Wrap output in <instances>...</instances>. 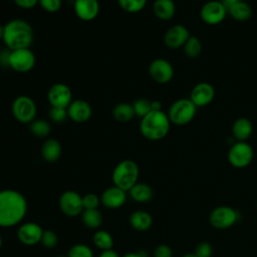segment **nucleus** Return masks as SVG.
Returning a JSON list of instances; mask_svg holds the SVG:
<instances>
[{"mask_svg": "<svg viewBox=\"0 0 257 257\" xmlns=\"http://www.w3.org/2000/svg\"><path fill=\"white\" fill-rule=\"evenodd\" d=\"M227 12L233 19H235L236 21H240V22L247 21L252 16L251 6L242 0H240L239 2H237L234 5H232L231 7H229L227 9Z\"/></svg>", "mask_w": 257, "mask_h": 257, "instance_id": "obj_24", "label": "nucleus"}, {"mask_svg": "<svg viewBox=\"0 0 257 257\" xmlns=\"http://www.w3.org/2000/svg\"><path fill=\"white\" fill-rule=\"evenodd\" d=\"M152 110H162V103L159 100H153L151 101Z\"/></svg>", "mask_w": 257, "mask_h": 257, "instance_id": "obj_42", "label": "nucleus"}, {"mask_svg": "<svg viewBox=\"0 0 257 257\" xmlns=\"http://www.w3.org/2000/svg\"><path fill=\"white\" fill-rule=\"evenodd\" d=\"M228 14L226 7L221 1L211 0L206 2L200 11V16L202 20L209 25H217L221 23L226 15Z\"/></svg>", "mask_w": 257, "mask_h": 257, "instance_id": "obj_10", "label": "nucleus"}, {"mask_svg": "<svg viewBox=\"0 0 257 257\" xmlns=\"http://www.w3.org/2000/svg\"><path fill=\"white\" fill-rule=\"evenodd\" d=\"M47 99L51 106L67 108L72 101V93L68 85L59 82L49 88Z\"/></svg>", "mask_w": 257, "mask_h": 257, "instance_id": "obj_13", "label": "nucleus"}, {"mask_svg": "<svg viewBox=\"0 0 257 257\" xmlns=\"http://www.w3.org/2000/svg\"><path fill=\"white\" fill-rule=\"evenodd\" d=\"M38 4L47 12L55 13L61 8V0H38Z\"/></svg>", "mask_w": 257, "mask_h": 257, "instance_id": "obj_37", "label": "nucleus"}, {"mask_svg": "<svg viewBox=\"0 0 257 257\" xmlns=\"http://www.w3.org/2000/svg\"><path fill=\"white\" fill-rule=\"evenodd\" d=\"M190 36L191 34L186 26L182 24H175L166 31L164 42L167 47L176 49L183 47Z\"/></svg>", "mask_w": 257, "mask_h": 257, "instance_id": "obj_15", "label": "nucleus"}, {"mask_svg": "<svg viewBox=\"0 0 257 257\" xmlns=\"http://www.w3.org/2000/svg\"><path fill=\"white\" fill-rule=\"evenodd\" d=\"M67 257H93V252L87 245L75 244L69 249Z\"/></svg>", "mask_w": 257, "mask_h": 257, "instance_id": "obj_33", "label": "nucleus"}, {"mask_svg": "<svg viewBox=\"0 0 257 257\" xmlns=\"http://www.w3.org/2000/svg\"><path fill=\"white\" fill-rule=\"evenodd\" d=\"M112 115L114 119L120 122H126L134 118L135 111L133 104L127 102H120L117 103L112 109Z\"/></svg>", "mask_w": 257, "mask_h": 257, "instance_id": "obj_26", "label": "nucleus"}, {"mask_svg": "<svg viewBox=\"0 0 257 257\" xmlns=\"http://www.w3.org/2000/svg\"><path fill=\"white\" fill-rule=\"evenodd\" d=\"M171 121L163 110H152L141 118L140 130L142 135L150 141L164 139L170 131Z\"/></svg>", "mask_w": 257, "mask_h": 257, "instance_id": "obj_3", "label": "nucleus"}, {"mask_svg": "<svg viewBox=\"0 0 257 257\" xmlns=\"http://www.w3.org/2000/svg\"><path fill=\"white\" fill-rule=\"evenodd\" d=\"M254 157L252 147L246 142H237L231 146L228 152V161L230 165L237 169L248 167Z\"/></svg>", "mask_w": 257, "mask_h": 257, "instance_id": "obj_8", "label": "nucleus"}, {"mask_svg": "<svg viewBox=\"0 0 257 257\" xmlns=\"http://www.w3.org/2000/svg\"><path fill=\"white\" fill-rule=\"evenodd\" d=\"M256 209H257V204H256Z\"/></svg>", "mask_w": 257, "mask_h": 257, "instance_id": "obj_49", "label": "nucleus"}, {"mask_svg": "<svg viewBox=\"0 0 257 257\" xmlns=\"http://www.w3.org/2000/svg\"><path fill=\"white\" fill-rule=\"evenodd\" d=\"M29 130L34 136L44 138L50 134L51 125L45 119H34L29 123Z\"/></svg>", "mask_w": 257, "mask_h": 257, "instance_id": "obj_30", "label": "nucleus"}, {"mask_svg": "<svg viewBox=\"0 0 257 257\" xmlns=\"http://www.w3.org/2000/svg\"><path fill=\"white\" fill-rule=\"evenodd\" d=\"M239 219L238 212L229 206H218L209 215V222L212 227L220 230L231 228Z\"/></svg>", "mask_w": 257, "mask_h": 257, "instance_id": "obj_7", "label": "nucleus"}, {"mask_svg": "<svg viewBox=\"0 0 257 257\" xmlns=\"http://www.w3.org/2000/svg\"><path fill=\"white\" fill-rule=\"evenodd\" d=\"M215 97V88L209 82H199L191 90L190 99L198 106L208 105Z\"/></svg>", "mask_w": 257, "mask_h": 257, "instance_id": "obj_16", "label": "nucleus"}, {"mask_svg": "<svg viewBox=\"0 0 257 257\" xmlns=\"http://www.w3.org/2000/svg\"><path fill=\"white\" fill-rule=\"evenodd\" d=\"M73 8L76 16L83 21H91L99 13L98 0H75Z\"/></svg>", "mask_w": 257, "mask_h": 257, "instance_id": "obj_18", "label": "nucleus"}, {"mask_svg": "<svg viewBox=\"0 0 257 257\" xmlns=\"http://www.w3.org/2000/svg\"><path fill=\"white\" fill-rule=\"evenodd\" d=\"M2 243H3V241H2V237L0 236V248H1V246H2Z\"/></svg>", "mask_w": 257, "mask_h": 257, "instance_id": "obj_47", "label": "nucleus"}, {"mask_svg": "<svg viewBox=\"0 0 257 257\" xmlns=\"http://www.w3.org/2000/svg\"><path fill=\"white\" fill-rule=\"evenodd\" d=\"M43 234V229L34 222L23 223L19 226L17 230L18 240L27 246H33L41 241V237Z\"/></svg>", "mask_w": 257, "mask_h": 257, "instance_id": "obj_14", "label": "nucleus"}, {"mask_svg": "<svg viewBox=\"0 0 257 257\" xmlns=\"http://www.w3.org/2000/svg\"><path fill=\"white\" fill-rule=\"evenodd\" d=\"M194 253L197 257H211L213 254V247L209 242L203 241L196 246Z\"/></svg>", "mask_w": 257, "mask_h": 257, "instance_id": "obj_36", "label": "nucleus"}, {"mask_svg": "<svg viewBox=\"0 0 257 257\" xmlns=\"http://www.w3.org/2000/svg\"><path fill=\"white\" fill-rule=\"evenodd\" d=\"M253 133L252 122L246 117L237 118L232 125V135L238 142H246Z\"/></svg>", "mask_w": 257, "mask_h": 257, "instance_id": "obj_20", "label": "nucleus"}, {"mask_svg": "<svg viewBox=\"0 0 257 257\" xmlns=\"http://www.w3.org/2000/svg\"><path fill=\"white\" fill-rule=\"evenodd\" d=\"M83 224L90 229H97L102 224V215L97 209H85L81 213Z\"/></svg>", "mask_w": 257, "mask_h": 257, "instance_id": "obj_27", "label": "nucleus"}, {"mask_svg": "<svg viewBox=\"0 0 257 257\" xmlns=\"http://www.w3.org/2000/svg\"><path fill=\"white\" fill-rule=\"evenodd\" d=\"M33 39L32 26L24 19H13L4 25L3 41L10 50L29 48Z\"/></svg>", "mask_w": 257, "mask_h": 257, "instance_id": "obj_2", "label": "nucleus"}, {"mask_svg": "<svg viewBox=\"0 0 257 257\" xmlns=\"http://www.w3.org/2000/svg\"><path fill=\"white\" fill-rule=\"evenodd\" d=\"M36 62L34 53L30 48H21L11 50L9 55V67L17 72L30 71Z\"/></svg>", "mask_w": 257, "mask_h": 257, "instance_id": "obj_9", "label": "nucleus"}, {"mask_svg": "<svg viewBox=\"0 0 257 257\" xmlns=\"http://www.w3.org/2000/svg\"><path fill=\"white\" fill-rule=\"evenodd\" d=\"M139 175L140 169L137 163L133 160H123L113 169L112 182L114 186L126 192L138 183Z\"/></svg>", "mask_w": 257, "mask_h": 257, "instance_id": "obj_4", "label": "nucleus"}, {"mask_svg": "<svg viewBox=\"0 0 257 257\" xmlns=\"http://www.w3.org/2000/svg\"><path fill=\"white\" fill-rule=\"evenodd\" d=\"M14 3L22 9H31L38 4V0H14Z\"/></svg>", "mask_w": 257, "mask_h": 257, "instance_id": "obj_40", "label": "nucleus"}, {"mask_svg": "<svg viewBox=\"0 0 257 257\" xmlns=\"http://www.w3.org/2000/svg\"><path fill=\"white\" fill-rule=\"evenodd\" d=\"M103 206L109 209H117L121 207L126 201V193L122 189L113 186L107 188L101 195L100 198Z\"/></svg>", "mask_w": 257, "mask_h": 257, "instance_id": "obj_19", "label": "nucleus"}, {"mask_svg": "<svg viewBox=\"0 0 257 257\" xmlns=\"http://www.w3.org/2000/svg\"><path fill=\"white\" fill-rule=\"evenodd\" d=\"M240 0H222L221 2L223 3V5L226 7V9H228L229 7H231L232 5H234L235 3L239 2Z\"/></svg>", "mask_w": 257, "mask_h": 257, "instance_id": "obj_43", "label": "nucleus"}, {"mask_svg": "<svg viewBox=\"0 0 257 257\" xmlns=\"http://www.w3.org/2000/svg\"><path fill=\"white\" fill-rule=\"evenodd\" d=\"M135 115L143 118L145 115H147L149 112L152 111L151 106V100L146 98H138L133 103Z\"/></svg>", "mask_w": 257, "mask_h": 257, "instance_id": "obj_32", "label": "nucleus"}, {"mask_svg": "<svg viewBox=\"0 0 257 257\" xmlns=\"http://www.w3.org/2000/svg\"><path fill=\"white\" fill-rule=\"evenodd\" d=\"M130 224L137 231H147L153 225V218L146 211H135L130 216Z\"/></svg>", "mask_w": 257, "mask_h": 257, "instance_id": "obj_23", "label": "nucleus"}, {"mask_svg": "<svg viewBox=\"0 0 257 257\" xmlns=\"http://www.w3.org/2000/svg\"><path fill=\"white\" fill-rule=\"evenodd\" d=\"M128 192L132 199L138 203H147L151 201L154 195L153 189L146 183H137Z\"/></svg>", "mask_w": 257, "mask_h": 257, "instance_id": "obj_25", "label": "nucleus"}, {"mask_svg": "<svg viewBox=\"0 0 257 257\" xmlns=\"http://www.w3.org/2000/svg\"><path fill=\"white\" fill-rule=\"evenodd\" d=\"M122 257H145V255L143 254V252H130Z\"/></svg>", "mask_w": 257, "mask_h": 257, "instance_id": "obj_44", "label": "nucleus"}, {"mask_svg": "<svg viewBox=\"0 0 257 257\" xmlns=\"http://www.w3.org/2000/svg\"><path fill=\"white\" fill-rule=\"evenodd\" d=\"M98 257H119V255L113 251L112 249H109V250H104L102 251Z\"/></svg>", "mask_w": 257, "mask_h": 257, "instance_id": "obj_41", "label": "nucleus"}, {"mask_svg": "<svg viewBox=\"0 0 257 257\" xmlns=\"http://www.w3.org/2000/svg\"><path fill=\"white\" fill-rule=\"evenodd\" d=\"M92 240H93V243L94 245L104 251V250H109L112 248L113 246V239H112V236L110 235L109 232L105 231V230H98L96 231L94 234H93V237H92Z\"/></svg>", "mask_w": 257, "mask_h": 257, "instance_id": "obj_28", "label": "nucleus"}, {"mask_svg": "<svg viewBox=\"0 0 257 257\" xmlns=\"http://www.w3.org/2000/svg\"><path fill=\"white\" fill-rule=\"evenodd\" d=\"M197 106L190 98H179L175 100L169 108L168 116L171 123L185 125L193 120L196 115Z\"/></svg>", "mask_w": 257, "mask_h": 257, "instance_id": "obj_5", "label": "nucleus"}, {"mask_svg": "<svg viewBox=\"0 0 257 257\" xmlns=\"http://www.w3.org/2000/svg\"><path fill=\"white\" fill-rule=\"evenodd\" d=\"M99 198L92 193H88L82 197L83 210L85 209H97L99 205Z\"/></svg>", "mask_w": 257, "mask_h": 257, "instance_id": "obj_38", "label": "nucleus"}, {"mask_svg": "<svg viewBox=\"0 0 257 257\" xmlns=\"http://www.w3.org/2000/svg\"><path fill=\"white\" fill-rule=\"evenodd\" d=\"M61 145L55 139L46 140L41 147V156L48 163L56 162L61 156Z\"/></svg>", "mask_w": 257, "mask_h": 257, "instance_id": "obj_22", "label": "nucleus"}, {"mask_svg": "<svg viewBox=\"0 0 257 257\" xmlns=\"http://www.w3.org/2000/svg\"><path fill=\"white\" fill-rule=\"evenodd\" d=\"M58 242V238H57V235L51 231V230H45L43 231V234H42V237H41V241L40 243L45 247V248H53L56 246Z\"/></svg>", "mask_w": 257, "mask_h": 257, "instance_id": "obj_34", "label": "nucleus"}, {"mask_svg": "<svg viewBox=\"0 0 257 257\" xmlns=\"http://www.w3.org/2000/svg\"><path fill=\"white\" fill-rule=\"evenodd\" d=\"M3 33H4V26L0 24V40H3Z\"/></svg>", "mask_w": 257, "mask_h": 257, "instance_id": "obj_45", "label": "nucleus"}, {"mask_svg": "<svg viewBox=\"0 0 257 257\" xmlns=\"http://www.w3.org/2000/svg\"><path fill=\"white\" fill-rule=\"evenodd\" d=\"M27 213V201L18 191H0V227L9 228L19 224Z\"/></svg>", "mask_w": 257, "mask_h": 257, "instance_id": "obj_1", "label": "nucleus"}, {"mask_svg": "<svg viewBox=\"0 0 257 257\" xmlns=\"http://www.w3.org/2000/svg\"><path fill=\"white\" fill-rule=\"evenodd\" d=\"M150 76L158 83H167L174 76L172 64L165 58H156L149 65Z\"/></svg>", "mask_w": 257, "mask_h": 257, "instance_id": "obj_12", "label": "nucleus"}, {"mask_svg": "<svg viewBox=\"0 0 257 257\" xmlns=\"http://www.w3.org/2000/svg\"><path fill=\"white\" fill-rule=\"evenodd\" d=\"M68 117L75 122H84L91 117V105L84 99H74L67 107Z\"/></svg>", "mask_w": 257, "mask_h": 257, "instance_id": "obj_17", "label": "nucleus"}, {"mask_svg": "<svg viewBox=\"0 0 257 257\" xmlns=\"http://www.w3.org/2000/svg\"><path fill=\"white\" fill-rule=\"evenodd\" d=\"M58 257H64V256H58Z\"/></svg>", "mask_w": 257, "mask_h": 257, "instance_id": "obj_48", "label": "nucleus"}, {"mask_svg": "<svg viewBox=\"0 0 257 257\" xmlns=\"http://www.w3.org/2000/svg\"><path fill=\"white\" fill-rule=\"evenodd\" d=\"M154 257H173V250L167 244H161L156 247Z\"/></svg>", "mask_w": 257, "mask_h": 257, "instance_id": "obj_39", "label": "nucleus"}, {"mask_svg": "<svg viewBox=\"0 0 257 257\" xmlns=\"http://www.w3.org/2000/svg\"><path fill=\"white\" fill-rule=\"evenodd\" d=\"M183 48H184L185 54L188 57L196 58L201 54L203 46H202L201 40L198 37L191 35L189 39L186 41V43L184 44Z\"/></svg>", "mask_w": 257, "mask_h": 257, "instance_id": "obj_29", "label": "nucleus"}, {"mask_svg": "<svg viewBox=\"0 0 257 257\" xmlns=\"http://www.w3.org/2000/svg\"><path fill=\"white\" fill-rule=\"evenodd\" d=\"M118 4L125 12L138 13L145 8L147 0H118Z\"/></svg>", "mask_w": 257, "mask_h": 257, "instance_id": "obj_31", "label": "nucleus"}, {"mask_svg": "<svg viewBox=\"0 0 257 257\" xmlns=\"http://www.w3.org/2000/svg\"><path fill=\"white\" fill-rule=\"evenodd\" d=\"M50 118L54 121V122H62L66 119V117L68 116L67 114V108H63V107H54L51 106L48 112Z\"/></svg>", "mask_w": 257, "mask_h": 257, "instance_id": "obj_35", "label": "nucleus"}, {"mask_svg": "<svg viewBox=\"0 0 257 257\" xmlns=\"http://www.w3.org/2000/svg\"><path fill=\"white\" fill-rule=\"evenodd\" d=\"M182 257H197V255L193 252V253H186Z\"/></svg>", "mask_w": 257, "mask_h": 257, "instance_id": "obj_46", "label": "nucleus"}, {"mask_svg": "<svg viewBox=\"0 0 257 257\" xmlns=\"http://www.w3.org/2000/svg\"><path fill=\"white\" fill-rule=\"evenodd\" d=\"M153 11L160 20H170L176 13V5L173 0H155Z\"/></svg>", "mask_w": 257, "mask_h": 257, "instance_id": "obj_21", "label": "nucleus"}, {"mask_svg": "<svg viewBox=\"0 0 257 257\" xmlns=\"http://www.w3.org/2000/svg\"><path fill=\"white\" fill-rule=\"evenodd\" d=\"M59 208L67 217H76L83 211L82 197L75 191H65L59 198Z\"/></svg>", "mask_w": 257, "mask_h": 257, "instance_id": "obj_11", "label": "nucleus"}, {"mask_svg": "<svg viewBox=\"0 0 257 257\" xmlns=\"http://www.w3.org/2000/svg\"><path fill=\"white\" fill-rule=\"evenodd\" d=\"M12 113L19 122L30 123L37 113L36 103L27 95L17 96L12 103Z\"/></svg>", "mask_w": 257, "mask_h": 257, "instance_id": "obj_6", "label": "nucleus"}]
</instances>
